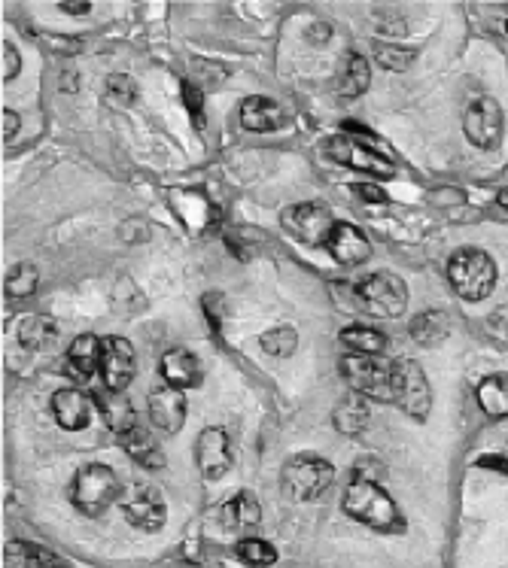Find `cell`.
I'll return each mask as SVG.
<instances>
[{
    "instance_id": "cell-17",
    "label": "cell",
    "mask_w": 508,
    "mask_h": 568,
    "mask_svg": "<svg viewBox=\"0 0 508 568\" xmlns=\"http://www.w3.org/2000/svg\"><path fill=\"white\" fill-rule=\"evenodd\" d=\"M101 347L104 341H98L95 335H80L67 350V359H64L67 374L77 380H89L95 371H101Z\"/></svg>"
},
{
    "instance_id": "cell-6",
    "label": "cell",
    "mask_w": 508,
    "mask_h": 568,
    "mask_svg": "<svg viewBox=\"0 0 508 568\" xmlns=\"http://www.w3.org/2000/svg\"><path fill=\"white\" fill-rule=\"evenodd\" d=\"M341 371L353 392L375 401H393V362H384L381 356L347 353L341 356Z\"/></svg>"
},
{
    "instance_id": "cell-23",
    "label": "cell",
    "mask_w": 508,
    "mask_h": 568,
    "mask_svg": "<svg viewBox=\"0 0 508 568\" xmlns=\"http://www.w3.org/2000/svg\"><path fill=\"white\" fill-rule=\"evenodd\" d=\"M4 565L7 568H61V559L40 544L10 541L4 547Z\"/></svg>"
},
{
    "instance_id": "cell-1",
    "label": "cell",
    "mask_w": 508,
    "mask_h": 568,
    "mask_svg": "<svg viewBox=\"0 0 508 568\" xmlns=\"http://www.w3.org/2000/svg\"><path fill=\"white\" fill-rule=\"evenodd\" d=\"M344 514L366 523L372 529H381V532H393V529H402V514L396 508V502L387 496L384 486L369 477L366 471H356L353 480L347 483L344 490V502H341Z\"/></svg>"
},
{
    "instance_id": "cell-28",
    "label": "cell",
    "mask_w": 508,
    "mask_h": 568,
    "mask_svg": "<svg viewBox=\"0 0 508 568\" xmlns=\"http://www.w3.org/2000/svg\"><path fill=\"white\" fill-rule=\"evenodd\" d=\"M411 338L423 347H435L448 338V316L439 310H426L411 319Z\"/></svg>"
},
{
    "instance_id": "cell-2",
    "label": "cell",
    "mask_w": 508,
    "mask_h": 568,
    "mask_svg": "<svg viewBox=\"0 0 508 568\" xmlns=\"http://www.w3.org/2000/svg\"><path fill=\"white\" fill-rule=\"evenodd\" d=\"M347 295L353 301H359L362 310H369L372 316H384V319L402 316L408 307V286L402 277H396L390 271L369 274L366 280L347 286Z\"/></svg>"
},
{
    "instance_id": "cell-13",
    "label": "cell",
    "mask_w": 508,
    "mask_h": 568,
    "mask_svg": "<svg viewBox=\"0 0 508 568\" xmlns=\"http://www.w3.org/2000/svg\"><path fill=\"white\" fill-rule=\"evenodd\" d=\"M134 371H137L134 347L125 338H104V347H101V377H104L107 389L125 392L128 383L134 380Z\"/></svg>"
},
{
    "instance_id": "cell-19",
    "label": "cell",
    "mask_w": 508,
    "mask_h": 568,
    "mask_svg": "<svg viewBox=\"0 0 508 568\" xmlns=\"http://www.w3.org/2000/svg\"><path fill=\"white\" fill-rule=\"evenodd\" d=\"M372 420V411H369V401L366 395H359V392H350L344 395L338 404H335V411H332V423L341 435H359V432H366Z\"/></svg>"
},
{
    "instance_id": "cell-34",
    "label": "cell",
    "mask_w": 508,
    "mask_h": 568,
    "mask_svg": "<svg viewBox=\"0 0 508 568\" xmlns=\"http://www.w3.org/2000/svg\"><path fill=\"white\" fill-rule=\"evenodd\" d=\"M107 101L113 107H131L137 101V86H134V79L125 76V73H113L107 79Z\"/></svg>"
},
{
    "instance_id": "cell-31",
    "label": "cell",
    "mask_w": 508,
    "mask_h": 568,
    "mask_svg": "<svg viewBox=\"0 0 508 568\" xmlns=\"http://www.w3.org/2000/svg\"><path fill=\"white\" fill-rule=\"evenodd\" d=\"M37 283H40V274H37V268H34V265H28V262H22V265H16V268H13V271L7 274L4 292H7L10 298L22 301V298H31V295H34Z\"/></svg>"
},
{
    "instance_id": "cell-14",
    "label": "cell",
    "mask_w": 508,
    "mask_h": 568,
    "mask_svg": "<svg viewBox=\"0 0 508 568\" xmlns=\"http://www.w3.org/2000/svg\"><path fill=\"white\" fill-rule=\"evenodd\" d=\"M150 420L156 429L177 435L186 423V395L177 386H159L150 392Z\"/></svg>"
},
{
    "instance_id": "cell-21",
    "label": "cell",
    "mask_w": 508,
    "mask_h": 568,
    "mask_svg": "<svg viewBox=\"0 0 508 568\" xmlns=\"http://www.w3.org/2000/svg\"><path fill=\"white\" fill-rule=\"evenodd\" d=\"M162 374L168 380V386H177V389H192V386H201V365L198 359L177 347V350H168L162 356Z\"/></svg>"
},
{
    "instance_id": "cell-27",
    "label": "cell",
    "mask_w": 508,
    "mask_h": 568,
    "mask_svg": "<svg viewBox=\"0 0 508 568\" xmlns=\"http://www.w3.org/2000/svg\"><path fill=\"white\" fill-rule=\"evenodd\" d=\"M478 404L490 417H508V374L484 377L478 386Z\"/></svg>"
},
{
    "instance_id": "cell-11",
    "label": "cell",
    "mask_w": 508,
    "mask_h": 568,
    "mask_svg": "<svg viewBox=\"0 0 508 568\" xmlns=\"http://www.w3.org/2000/svg\"><path fill=\"white\" fill-rule=\"evenodd\" d=\"M463 131L481 149L496 146L499 137H502V110H499V104L493 98L472 101L469 110H466V116H463Z\"/></svg>"
},
{
    "instance_id": "cell-24",
    "label": "cell",
    "mask_w": 508,
    "mask_h": 568,
    "mask_svg": "<svg viewBox=\"0 0 508 568\" xmlns=\"http://www.w3.org/2000/svg\"><path fill=\"white\" fill-rule=\"evenodd\" d=\"M369 83H372L369 58H362L359 52H350L341 64V73H338V95L341 98H359L369 89Z\"/></svg>"
},
{
    "instance_id": "cell-29",
    "label": "cell",
    "mask_w": 508,
    "mask_h": 568,
    "mask_svg": "<svg viewBox=\"0 0 508 568\" xmlns=\"http://www.w3.org/2000/svg\"><path fill=\"white\" fill-rule=\"evenodd\" d=\"M338 338L350 353H362V356H381L387 347V338L372 326H350Z\"/></svg>"
},
{
    "instance_id": "cell-5",
    "label": "cell",
    "mask_w": 508,
    "mask_h": 568,
    "mask_svg": "<svg viewBox=\"0 0 508 568\" xmlns=\"http://www.w3.org/2000/svg\"><path fill=\"white\" fill-rule=\"evenodd\" d=\"M335 480L332 462L314 456V453H299L283 465V493L293 502H311L323 496Z\"/></svg>"
},
{
    "instance_id": "cell-35",
    "label": "cell",
    "mask_w": 508,
    "mask_h": 568,
    "mask_svg": "<svg viewBox=\"0 0 508 568\" xmlns=\"http://www.w3.org/2000/svg\"><path fill=\"white\" fill-rule=\"evenodd\" d=\"M183 98H186V107H189V113H192V122H195V128H204V101H201V92L192 86V83H183Z\"/></svg>"
},
{
    "instance_id": "cell-44",
    "label": "cell",
    "mask_w": 508,
    "mask_h": 568,
    "mask_svg": "<svg viewBox=\"0 0 508 568\" xmlns=\"http://www.w3.org/2000/svg\"><path fill=\"white\" fill-rule=\"evenodd\" d=\"M499 204H502V207L508 210V189H502V192H499Z\"/></svg>"
},
{
    "instance_id": "cell-20",
    "label": "cell",
    "mask_w": 508,
    "mask_h": 568,
    "mask_svg": "<svg viewBox=\"0 0 508 568\" xmlns=\"http://www.w3.org/2000/svg\"><path fill=\"white\" fill-rule=\"evenodd\" d=\"M98 411L104 417V423L116 432V435H125L128 429L137 426V414H134V404L125 392L119 389H107L98 395Z\"/></svg>"
},
{
    "instance_id": "cell-42",
    "label": "cell",
    "mask_w": 508,
    "mask_h": 568,
    "mask_svg": "<svg viewBox=\"0 0 508 568\" xmlns=\"http://www.w3.org/2000/svg\"><path fill=\"white\" fill-rule=\"evenodd\" d=\"M58 10H64L67 16H86L92 10V4H89V0H83V4H67V0H64V4H58Z\"/></svg>"
},
{
    "instance_id": "cell-18",
    "label": "cell",
    "mask_w": 508,
    "mask_h": 568,
    "mask_svg": "<svg viewBox=\"0 0 508 568\" xmlns=\"http://www.w3.org/2000/svg\"><path fill=\"white\" fill-rule=\"evenodd\" d=\"M286 122V113L277 101L271 98H262V95H253L241 104V125L247 131H256V134H265V131H274Z\"/></svg>"
},
{
    "instance_id": "cell-33",
    "label": "cell",
    "mask_w": 508,
    "mask_h": 568,
    "mask_svg": "<svg viewBox=\"0 0 508 568\" xmlns=\"http://www.w3.org/2000/svg\"><path fill=\"white\" fill-rule=\"evenodd\" d=\"M372 55L375 61L384 67V70H408L414 64V49H405V46H387V43H375L372 46Z\"/></svg>"
},
{
    "instance_id": "cell-30",
    "label": "cell",
    "mask_w": 508,
    "mask_h": 568,
    "mask_svg": "<svg viewBox=\"0 0 508 568\" xmlns=\"http://www.w3.org/2000/svg\"><path fill=\"white\" fill-rule=\"evenodd\" d=\"M262 350L268 356H277V359H286V356H293L296 347H299V332L293 326H274L268 329L262 338H259Z\"/></svg>"
},
{
    "instance_id": "cell-8",
    "label": "cell",
    "mask_w": 508,
    "mask_h": 568,
    "mask_svg": "<svg viewBox=\"0 0 508 568\" xmlns=\"http://www.w3.org/2000/svg\"><path fill=\"white\" fill-rule=\"evenodd\" d=\"M393 401L417 423H423L429 417V411H432V386H429L423 368L414 359L393 362Z\"/></svg>"
},
{
    "instance_id": "cell-10",
    "label": "cell",
    "mask_w": 508,
    "mask_h": 568,
    "mask_svg": "<svg viewBox=\"0 0 508 568\" xmlns=\"http://www.w3.org/2000/svg\"><path fill=\"white\" fill-rule=\"evenodd\" d=\"M119 508L128 517L131 526L143 529V532H159L168 520V508L165 499L156 486L150 483H134L119 496Z\"/></svg>"
},
{
    "instance_id": "cell-40",
    "label": "cell",
    "mask_w": 508,
    "mask_h": 568,
    "mask_svg": "<svg viewBox=\"0 0 508 568\" xmlns=\"http://www.w3.org/2000/svg\"><path fill=\"white\" fill-rule=\"evenodd\" d=\"M341 128H344V131H347L350 137H359V140H362V137H369V128H359L356 122H344ZM372 143H375V146H381L384 152H390V149H387V143H381L378 137H372Z\"/></svg>"
},
{
    "instance_id": "cell-45",
    "label": "cell",
    "mask_w": 508,
    "mask_h": 568,
    "mask_svg": "<svg viewBox=\"0 0 508 568\" xmlns=\"http://www.w3.org/2000/svg\"><path fill=\"white\" fill-rule=\"evenodd\" d=\"M505 31H508V25H505Z\"/></svg>"
},
{
    "instance_id": "cell-15",
    "label": "cell",
    "mask_w": 508,
    "mask_h": 568,
    "mask_svg": "<svg viewBox=\"0 0 508 568\" xmlns=\"http://www.w3.org/2000/svg\"><path fill=\"white\" fill-rule=\"evenodd\" d=\"M326 250L335 256V262L341 265H359V262H366L369 253H372V243L369 237L362 234L353 222H335L332 234H329V243H326Z\"/></svg>"
},
{
    "instance_id": "cell-37",
    "label": "cell",
    "mask_w": 508,
    "mask_h": 568,
    "mask_svg": "<svg viewBox=\"0 0 508 568\" xmlns=\"http://www.w3.org/2000/svg\"><path fill=\"white\" fill-rule=\"evenodd\" d=\"M353 192L362 198V201H369V204H387L390 198H387V192L378 186V183H356L353 186Z\"/></svg>"
},
{
    "instance_id": "cell-32",
    "label": "cell",
    "mask_w": 508,
    "mask_h": 568,
    "mask_svg": "<svg viewBox=\"0 0 508 568\" xmlns=\"http://www.w3.org/2000/svg\"><path fill=\"white\" fill-rule=\"evenodd\" d=\"M238 559L247 562V565H253V568H268V565L277 562V550L268 541H262V538H244L238 544Z\"/></svg>"
},
{
    "instance_id": "cell-4",
    "label": "cell",
    "mask_w": 508,
    "mask_h": 568,
    "mask_svg": "<svg viewBox=\"0 0 508 568\" xmlns=\"http://www.w3.org/2000/svg\"><path fill=\"white\" fill-rule=\"evenodd\" d=\"M448 280H451V286L457 289L460 298L481 301L496 286V265H493V259L484 250L463 247L448 262Z\"/></svg>"
},
{
    "instance_id": "cell-38",
    "label": "cell",
    "mask_w": 508,
    "mask_h": 568,
    "mask_svg": "<svg viewBox=\"0 0 508 568\" xmlns=\"http://www.w3.org/2000/svg\"><path fill=\"white\" fill-rule=\"evenodd\" d=\"M201 307H204V313H207V319H210V326L213 329H220V310L226 307V301L216 295V292H210V295H204V301H201Z\"/></svg>"
},
{
    "instance_id": "cell-7",
    "label": "cell",
    "mask_w": 508,
    "mask_h": 568,
    "mask_svg": "<svg viewBox=\"0 0 508 568\" xmlns=\"http://www.w3.org/2000/svg\"><path fill=\"white\" fill-rule=\"evenodd\" d=\"M323 152L335 161V165L353 168L359 174H372V177H381V180L396 174L393 158H387L384 152H375L372 146H366L350 134H332L323 143Z\"/></svg>"
},
{
    "instance_id": "cell-25",
    "label": "cell",
    "mask_w": 508,
    "mask_h": 568,
    "mask_svg": "<svg viewBox=\"0 0 508 568\" xmlns=\"http://www.w3.org/2000/svg\"><path fill=\"white\" fill-rule=\"evenodd\" d=\"M16 335H19V344L25 350H43L58 338V322L46 313H31V316L19 319Z\"/></svg>"
},
{
    "instance_id": "cell-43",
    "label": "cell",
    "mask_w": 508,
    "mask_h": 568,
    "mask_svg": "<svg viewBox=\"0 0 508 568\" xmlns=\"http://www.w3.org/2000/svg\"><path fill=\"white\" fill-rule=\"evenodd\" d=\"M329 34H332V28H329V25H314L308 40H311V43H326V40H329Z\"/></svg>"
},
{
    "instance_id": "cell-9",
    "label": "cell",
    "mask_w": 508,
    "mask_h": 568,
    "mask_svg": "<svg viewBox=\"0 0 508 568\" xmlns=\"http://www.w3.org/2000/svg\"><path fill=\"white\" fill-rule=\"evenodd\" d=\"M280 225L299 243H308V247H326L329 234L335 228V219H332V210L323 204H293L280 213Z\"/></svg>"
},
{
    "instance_id": "cell-22",
    "label": "cell",
    "mask_w": 508,
    "mask_h": 568,
    "mask_svg": "<svg viewBox=\"0 0 508 568\" xmlns=\"http://www.w3.org/2000/svg\"><path fill=\"white\" fill-rule=\"evenodd\" d=\"M119 444H122V450H125L137 465H143V468H162V465H165V456H162L159 444L153 441V435L143 429V426H134V429H128L125 435H119Z\"/></svg>"
},
{
    "instance_id": "cell-26",
    "label": "cell",
    "mask_w": 508,
    "mask_h": 568,
    "mask_svg": "<svg viewBox=\"0 0 508 568\" xmlns=\"http://www.w3.org/2000/svg\"><path fill=\"white\" fill-rule=\"evenodd\" d=\"M220 523L226 529H250L262 520V508L256 502L253 493H238L235 499H229L223 508H220Z\"/></svg>"
},
{
    "instance_id": "cell-41",
    "label": "cell",
    "mask_w": 508,
    "mask_h": 568,
    "mask_svg": "<svg viewBox=\"0 0 508 568\" xmlns=\"http://www.w3.org/2000/svg\"><path fill=\"white\" fill-rule=\"evenodd\" d=\"M19 131V113L16 110H4V140H13Z\"/></svg>"
},
{
    "instance_id": "cell-36",
    "label": "cell",
    "mask_w": 508,
    "mask_h": 568,
    "mask_svg": "<svg viewBox=\"0 0 508 568\" xmlns=\"http://www.w3.org/2000/svg\"><path fill=\"white\" fill-rule=\"evenodd\" d=\"M19 70H22V58H19L16 46L4 40V83H10V79H16V76H19Z\"/></svg>"
},
{
    "instance_id": "cell-12",
    "label": "cell",
    "mask_w": 508,
    "mask_h": 568,
    "mask_svg": "<svg viewBox=\"0 0 508 568\" xmlns=\"http://www.w3.org/2000/svg\"><path fill=\"white\" fill-rule=\"evenodd\" d=\"M195 456H198V468L207 480H220L229 468H232V441L226 435V429L220 426H207L198 435L195 444Z\"/></svg>"
},
{
    "instance_id": "cell-16",
    "label": "cell",
    "mask_w": 508,
    "mask_h": 568,
    "mask_svg": "<svg viewBox=\"0 0 508 568\" xmlns=\"http://www.w3.org/2000/svg\"><path fill=\"white\" fill-rule=\"evenodd\" d=\"M52 414H55V423L64 429V432H80L89 426V417H92V401L86 392L80 389H58L52 395Z\"/></svg>"
},
{
    "instance_id": "cell-3",
    "label": "cell",
    "mask_w": 508,
    "mask_h": 568,
    "mask_svg": "<svg viewBox=\"0 0 508 568\" xmlns=\"http://www.w3.org/2000/svg\"><path fill=\"white\" fill-rule=\"evenodd\" d=\"M119 496H122V483L116 471L101 462L86 465L74 477V486H70V502L86 517H101Z\"/></svg>"
},
{
    "instance_id": "cell-39",
    "label": "cell",
    "mask_w": 508,
    "mask_h": 568,
    "mask_svg": "<svg viewBox=\"0 0 508 568\" xmlns=\"http://www.w3.org/2000/svg\"><path fill=\"white\" fill-rule=\"evenodd\" d=\"M478 465L481 468H493L499 474H508V456H502V453H496V456H478Z\"/></svg>"
}]
</instances>
